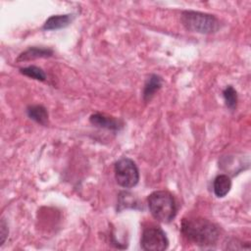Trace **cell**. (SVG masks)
<instances>
[{
	"label": "cell",
	"mask_w": 251,
	"mask_h": 251,
	"mask_svg": "<svg viewBox=\"0 0 251 251\" xmlns=\"http://www.w3.org/2000/svg\"><path fill=\"white\" fill-rule=\"evenodd\" d=\"M8 233H9V229H8V226L5 222L4 219L1 220V224H0V238H1V241H0V245H3L4 242L6 241V238L8 236Z\"/></svg>",
	"instance_id": "cell-14"
},
{
	"label": "cell",
	"mask_w": 251,
	"mask_h": 251,
	"mask_svg": "<svg viewBox=\"0 0 251 251\" xmlns=\"http://www.w3.org/2000/svg\"><path fill=\"white\" fill-rule=\"evenodd\" d=\"M180 229L185 238L204 247L214 245L220 236L219 227L203 218L183 219Z\"/></svg>",
	"instance_id": "cell-1"
},
{
	"label": "cell",
	"mask_w": 251,
	"mask_h": 251,
	"mask_svg": "<svg viewBox=\"0 0 251 251\" xmlns=\"http://www.w3.org/2000/svg\"><path fill=\"white\" fill-rule=\"evenodd\" d=\"M231 188V180L230 177L226 175H220L216 176L213 183L214 193L217 197L222 198L225 197Z\"/></svg>",
	"instance_id": "cell-10"
},
{
	"label": "cell",
	"mask_w": 251,
	"mask_h": 251,
	"mask_svg": "<svg viewBox=\"0 0 251 251\" xmlns=\"http://www.w3.org/2000/svg\"><path fill=\"white\" fill-rule=\"evenodd\" d=\"M26 114L32 121L46 126L48 123V112L42 105H32L26 109Z\"/></svg>",
	"instance_id": "cell-11"
},
{
	"label": "cell",
	"mask_w": 251,
	"mask_h": 251,
	"mask_svg": "<svg viewBox=\"0 0 251 251\" xmlns=\"http://www.w3.org/2000/svg\"><path fill=\"white\" fill-rule=\"evenodd\" d=\"M114 172L117 183L124 188H131L138 183V169L135 163L129 158H122L117 161Z\"/></svg>",
	"instance_id": "cell-4"
},
{
	"label": "cell",
	"mask_w": 251,
	"mask_h": 251,
	"mask_svg": "<svg viewBox=\"0 0 251 251\" xmlns=\"http://www.w3.org/2000/svg\"><path fill=\"white\" fill-rule=\"evenodd\" d=\"M180 20L186 29L194 32L209 34L218 31L220 28L219 20L215 16L206 13L184 11Z\"/></svg>",
	"instance_id": "cell-3"
},
{
	"label": "cell",
	"mask_w": 251,
	"mask_h": 251,
	"mask_svg": "<svg viewBox=\"0 0 251 251\" xmlns=\"http://www.w3.org/2000/svg\"><path fill=\"white\" fill-rule=\"evenodd\" d=\"M89 121L93 126L97 127L111 129V130H120L124 126V124L121 120L104 115V114H100V113L91 115L89 118Z\"/></svg>",
	"instance_id": "cell-6"
},
{
	"label": "cell",
	"mask_w": 251,
	"mask_h": 251,
	"mask_svg": "<svg viewBox=\"0 0 251 251\" xmlns=\"http://www.w3.org/2000/svg\"><path fill=\"white\" fill-rule=\"evenodd\" d=\"M163 79L157 75H151L145 82L143 88V99L145 102H148L152 99L155 93L162 87Z\"/></svg>",
	"instance_id": "cell-9"
},
{
	"label": "cell",
	"mask_w": 251,
	"mask_h": 251,
	"mask_svg": "<svg viewBox=\"0 0 251 251\" xmlns=\"http://www.w3.org/2000/svg\"><path fill=\"white\" fill-rule=\"evenodd\" d=\"M20 73L27 77L39 80V81H45L46 80V75L44 71L36 66H28L20 69Z\"/></svg>",
	"instance_id": "cell-12"
},
{
	"label": "cell",
	"mask_w": 251,
	"mask_h": 251,
	"mask_svg": "<svg viewBox=\"0 0 251 251\" xmlns=\"http://www.w3.org/2000/svg\"><path fill=\"white\" fill-rule=\"evenodd\" d=\"M223 96L225 99V103L226 107L230 110H234L237 104V93L236 90L231 86H226L223 91Z\"/></svg>",
	"instance_id": "cell-13"
},
{
	"label": "cell",
	"mask_w": 251,
	"mask_h": 251,
	"mask_svg": "<svg viewBox=\"0 0 251 251\" xmlns=\"http://www.w3.org/2000/svg\"><path fill=\"white\" fill-rule=\"evenodd\" d=\"M147 204L153 218L161 223H170L176 215V203L169 191L157 190L152 192L147 198Z\"/></svg>",
	"instance_id": "cell-2"
},
{
	"label": "cell",
	"mask_w": 251,
	"mask_h": 251,
	"mask_svg": "<svg viewBox=\"0 0 251 251\" xmlns=\"http://www.w3.org/2000/svg\"><path fill=\"white\" fill-rule=\"evenodd\" d=\"M140 245L146 251H163L168 248L169 240L162 228L149 226L142 232Z\"/></svg>",
	"instance_id": "cell-5"
},
{
	"label": "cell",
	"mask_w": 251,
	"mask_h": 251,
	"mask_svg": "<svg viewBox=\"0 0 251 251\" xmlns=\"http://www.w3.org/2000/svg\"><path fill=\"white\" fill-rule=\"evenodd\" d=\"M53 55V50L46 47H29L23 53L19 55L17 58V62H24V61H30L39 58H48Z\"/></svg>",
	"instance_id": "cell-8"
},
{
	"label": "cell",
	"mask_w": 251,
	"mask_h": 251,
	"mask_svg": "<svg viewBox=\"0 0 251 251\" xmlns=\"http://www.w3.org/2000/svg\"><path fill=\"white\" fill-rule=\"evenodd\" d=\"M75 16L73 14L65 15H54L47 19L43 25V29L45 30H54L60 29L68 26L74 20Z\"/></svg>",
	"instance_id": "cell-7"
}]
</instances>
